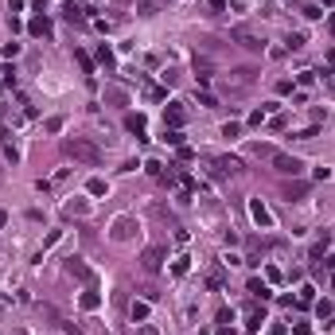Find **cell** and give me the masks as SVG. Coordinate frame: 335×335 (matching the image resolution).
Masks as SVG:
<instances>
[{
	"mask_svg": "<svg viewBox=\"0 0 335 335\" xmlns=\"http://www.w3.org/2000/svg\"><path fill=\"white\" fill-rule=\"evenodd\" d=\"M67 156H74L78 164H90V168L101 164V148L90 144V140H82V136H70V140H67Z\"/></svg>",
	"mask_w": 335,
	"mask_h": 335,
	"instance_id": "cell-1",
	"label": "cell"
},
{
	"mask_svg": "<svg viewBox=\"0 0 335 335\" xmlns=\"http://www.w3.org/2000/svg\"><path fill=\"white\" fill-rule=\"evenodd\" d=\"M269 164L277 168L281 176H300V172H304V164H300L296 156H288V152H277V148L269 152Z\"/></svg>",
	"mask_w": 335,
	"mask_h": 335,
	"instance_id": "cell-2",
	"label": "cell"
},
{
	"mask_svg": "<svg viewBox=\"0 0 335 335\" xmlns=\"http://www.w3.org/2000/svg\"><path fill=\"white\" fill-rule=\"evenodd\" d=\"M250 215H253V222H257L261 230H273V215H269V207H265L261 199H250Z\"/></svg>",
	"mask_w": 335,
	"mask_h": 335,
	"instance_id": "cell-3",
	"label": "cell"
},
{
	"mask_svg": "<svg viewBox=\"0 0 335 335\" xmlns=\"http://www.w3.org/2000/svg\"><path fill=\"white\" fill-rule=\"evenodd\" d=\"M160 261H164V250H160V246H152V250H144V253H140V265H144L148 273H156V269H160Z\"/></svg>",
	"mask_w": 335,
	"mask_h": 335,
	"instance_id": "cell-4",
	"label": "cell"
},
{
	"mask_svg": "<svg viewBox=\"0 0 335 335\" xmlns=\"http://www.w3.org/2000/svg\"><path fill=\"white\" fill-rule=\"evenodd\" d=\"M234 39H238L246 51H265V39H257V35H250V32H234Z\"/></svg>",
	"mask_w": 335,
	"mask_h": 335,
	"instance_id": "cell-5",
	"label": "cell"
},
{
	"mask_svg": "<svg viewBox=\"0 0 335 335\" xmlns=\"http://www.w3.org/2000/svg\"><path fill=\"white\" fill-rule=\"evenodd\" d=\"M164 121L172 125V129H180V125H184V105H180V101H172V105H168V113H164Z\"/></svg>",
	"mask_w": 335,
	"mask_h": 335,
	"instance_id": "cell-6",
	"label": "cell"
},
{
	"mask_svg": "<svg viewBox=\"0 0 335 335\" xmlns=\"http://www.w3.org/2000/svg\"><path fill=\"white\" fill-rule=\"evenodd\" d=\"M218 168H222L226 176H238V172H242V160H238V156H222V160H218Z\"/></svg>",
	"mask_w": 335,
	"mask_h": 335,
	"instance_id": "cell-7",
	"label": "cell"
},
{
	"mask_svg": "<svg viewBox=\"0 0 335 335\" xmlns=\"http://www.w3.org/2000/svg\"><path fill=\"white\" fill-rule=\"evenodd\" d=\"M125 125H129V133L144 136V117H140V113H129V117H125Z\"/></svg>",
	"mask_w": 335,
	"mask_h": 335,
	"instance_id": "cell-8",
	"label": "cell"
},
{
	"mask_svg": "<svg viewBox=\"0 0 335 335\" xmlns=\"http://www.w3.org/2000/svg\"><path fill=\"white\" fill-rule=\"evenodd\" d=\"M296 304H300V308L316 304V288H312V285H300V296H296Z\"/></svg>",
	"mask_w": 335,
	"mask_h": 335,
	"instance_id": "cell-9",
	"label": "cell"
},
{
	"mask_svg": "<svg viewBox=\"0 0 335 335\" xmlns=\"http://www.w3.org/2000/svg\"><path fill=\"white\" fill-rule=\"evenodd\" d=\"M63 20H70V24H86L82 8H74V4H67V8H63Z\"/></svg>",
	"mask_w": 335,
	"mask_h": 335,
	"instance_id": "cell-10",
	"label": "cell"
},
{
	"mask_svg": "<svg viewBox=\"0 0 335 335\" xmlns=\"http://www.w3.org/2000/svg\"><path fill=\"white\" fill-rule=\"evenodd\" d=\"M67 269H70L74 277H82V281H90V277H94V273H90V269H86V265H82L78 257H70V265H67Z\"/></svg>",
	"mask_w": 335,
	"mask_h": 335,
	"instance_id": "cell-11",
	"label": "cell"
},
{
	"mask_svg": "<svg viewBox=\"0 0 335 335\" xmlns=\"http://www.w3.org/2000/svg\"><path fill=\"white\" fill-rule=\"evenodd\" d=\"M129 316H133L136 323H144V319H148V304H144V300H136V304L129 308Z\"/></svg>",
	"mask_w": 335,
	"mask_h": 335,
	"instance_id": "cell-12",
	"label": "cell"
},
{
	"mask_svg": "<svg viewBox=\"0 0 335 335\" xmlns=\"http://www.w3.org/2000/svg\"><path fill=\"white\" fill-rule=\"evenodd\" d=\"M32 35H43V39H47V35H51V24H47L43 16H39V20H32Z\"/></svg>",
	"mask_w": 335,
	"mask_h": 335,
	"instance_id": "cell-13",
	"label": "cell"
},
{
	"mask_svg": "<svg viewBox=\"0 0 335 335\" xmlns=\"http://www.w3.org/2000/svg\"><path fill=\"white\" fill-rule=\"evenodd\" d=\"M164 140L176 144V148H184V133H180V129H164Z\"/></svg>",
	"mask_w": 335,
	"mask_h": 335,
	"instance_id": "cell-14",
	"label": "cell"
},
{
	"mask_svg": "<svg viewBox=\"0 0 335 335\" xmlns=\"http://www.w3.org/2000/svg\"><path fill=\"white\" fill-rule=\"evenodd\" d=\"M250 292H253L257 300H269V285H261V281H250Z\"/></svg>",
	"mask_w": 335,
	"mask_h": 335,
	"instance_id": "cell-15",
	"label": "cell"
},
{
	"mask_svg": "<svg viewBox=\"0 0 335 335\" xmlns=\"http://www.w3.org/2000/svg\"><path fill=\"white\" fill-rule=\"evenodd\" d=\"M285 43H288V51H300V47H304V43H308V39H304V35H300V32H292V35H288V39H285Z\"/></svg>",
	"mask_w": 335,
	"mask_h": 335,
	"instance_id": "cell-16",
	"label": "cell"
},
{
	"mask_svg": "<svg viewBox=\"0 0 335 335\" xmlns=\"http://www.w3.org/2000/svg\"><path fill=\"white\" fill-rule=\"evenodd\" d=\"M269 113H273V109H253V113H250V125H261Z\"/></svg>",
	"mask_w": 335,
	"mask_h": 335,
	"instance_id": "cell-17",
	"label": "cell"
},
{
	"mask_svg": "<svg viewBox=\"0 0 335 335\" xmlns=\"http://www.w3.org/2000/svg\"><path fill=\"white\" fill-rule=\"evenodd\" d=\"M82 308L94 312V308H98V292H86V296H82Z\"/></svg>",
	"mask_w": 335,
	"mask_h": 335,
	"instance_id": "cell-18",
	"label": "cell"
},
{
	"mask_svg": "<svg viewBox=\"0 0 335 335\" xmlns=\"http://www.w3.org/2000/svg\"><path fill=\"white\" fill-rule=\"evenodd\" d=\"M0 55H4V59H16V55H20V43H4V51H0Z\"/></svg>",
	"mask_w": 335,
	"mask_h": 335,
	"instance_id": "cell-19",
	"label": "cell"
},
{
	"mask_svg": "<svg viewBox=\"0 0 335 335\" xmlns=\"http://www.w3.org/2000/svg\"><path fill=\"white\" fill-rule=\"evenodd\" d=\"M304 16H308V20H319L323 12H319V4H304Z\"/></svg>",
	"mask_w": 335,
	"mask_h": 335,
	"instance_id": "cell-20",
	"label": "cell"
},
{
	"mask_svg": "<svg viewBox=\"0 0 335 335\" xmlns=\"http://www.w3.org/2000/svg\"><path fill=\"white\" fill-rule=\"evenodd\" d=\"M98 59H101V63H105V67H113V55H109V47H105V43H101V47H98Z\"/></svg>",
	"mask_w": 335,
	"mask_h": 335,
	"instance_id": "cell-21",
	"label": "cell"
},
{
	"mask_svg": "<svg viewBox=\"0 0 335 335\" xmlns=\"http://www.w3.org/2000/svg\"><path fill=\"white\" fill-rule=\"evenodd\" d=\"M199 105H207V109H215L218 101H215V94H207V90H203V94H199Z\"/></svg>",
	"mask_w": 335,
	"mask_h": 335,
	"instance_id": "cell-22",
	"label": "cell"
},
{
	"mask_svg": "<svg viewBox=\"0 0 335 335\" xmlns=\"http://www.w3.org/2000/svg\"><path fill=\"white\" fill-rule=\"evenodd\" d=\"M144 168H148V176H164V164H156V160H148Z\"/></svg>",
	"mask_w": 335,
	"mask_h": 335,
	"instance_id": "cell-23",
	"label": "cell"
},
{
	"mask_svg": "<svg viewBox=\"0 0 335 335\" xmlns=\"http://www.w3.org/2000/svg\"><path fill=\"white\" fill-rule=\"evenodd\" d=\"M172 273H176V277H184V273H187V257H180V261L172 265Z\"/></svg>",
	"mask_w": 335,
	"mask_h": 335,
	"instance_id": "cell-24",
	"label": "cell"
},
{
	"mask_svg": "<svg viewBox=\"0 0 335 335\" xmlns=\"http://www.w3.org/2000/svg\"><path fill=\"white\" fill-rule=\"evenodd\" d=\"M316 316H323V319H327V316H331V304H327V300H319V304H316Z\"/></svg>",
	"mask_w": 335,
	"mask_h": 335,
	"instance_id": "cell-25",
	"label": "cell"
},
{
	"mask_svg": "<svg viewBox=\"0 0 335 335\" xmlns=\"http://www.w3.org/2000/svg\"><path fill=\"white\" fill-rule=\"evenodd\" d=\"M211 8L215 12H226V0H211Z\"/></svg>",
	"mask_w": 335,
	"mask_h": 335,
	"instance_id": "cell-26",
	"label": "cell"
},
{
	"mask_svg": "<svg viewBox=\"0 0 335 335\" xmlns=\"http://www.w3.org/2000/svg\"><path fill=\"white\" fill-rule=\"evenodd\" d=\"M327 28H331V32H335V12H331V16H327Z\"/></svg>",
	"mask_w": 335,
	"mask_h": 335,
	"instance_id": "cell-27",
	"label": "cell"
},
{
	"mask_svg": "<svg viewBox=\"0 0 335 335\" xmlns=\"http://www.w3.org/2000/svg\"><path fill=\"white\" fill-rule=\"evenodd\" d=\"M140 335H156V331H152V327H144V331H140Z\"/></svg>",
	"mask_w": 335,
	"mask_h": 335,
	"instance_id": "cell-28",
	"label": "cell"
},
{
	"mask_svg": "<svg viewBox=\"0 0 335 335\" xmlns=\"http://www.w3.org/2000/svg\"><path fill=\"white\" fill-rule=\"evenodd\" d=\"M218 335H230V331H226V327H222V331H218Z\"/></svg>",
	"mask_w": 335,
	"mask_h": 335,
	"instance_id": "cell-29",
	"label": "cell"
},
{
	"mask_svg": "<svg viewBox=\"0 0 335 335\" xmlns=\"http://www.w3.org/2000/svg\"><path fill=\"white\" fill-rule=\"evenodd\" d=\"M327 4H335V0H327Z\"/></svg>",
	"mask_w": 335,
	"mask_h": 335,
	"instance_id": "cell-30",
	"label": "cell"
}]
</instances>
